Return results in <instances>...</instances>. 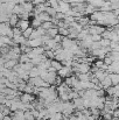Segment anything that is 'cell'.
I'll use <instances>...</instances> for the list:
<instances>
[{
    "mask_svg": "<svg viewBox=\"0 0 119 120\" xmlns=\"http://www.w3.org/2000/svg\"><path fill=\"white\" fill-rule=\"evenodd\" d=\"M41 75V69L39 67H34L31 71H29V77L31 78H36V77H40Z\"/></svg>",
    "mask_w": 119,
    "mask_h": 120,
    "instance_id": "obj_14",
    "label": "cell"
},
{
    "mask_svg": "<svg viewBox=\"0 0 119 120\" xmlns=\"http://www.w3.org/2000/svg\"><path fill=\"white\" fill-rule=\"evenodd\" d=\"M100 48H103V47H102V43L99 41V42H93L92 45H91V48L89 50H96V49H100Z\"/></svg>",
    "mask_w": 119,
    "mask_h": 120,
    "instance_id": "obj_32",
    "label": "cell"
},
{
    "mask_svg": "<svg viewBox=\"0 0 119 120\" xmlns=\"http://www.w3.org/2000/svg\"><path fill=\"white\" fill-rule=\"evenodd\" d=\"M113 118H119V109L113 111Z\"/></svg>",
    "mask_w": 119,
    "mask_h": 120,
    "instance_id": "obj_38",
    "label": "cell"
},
{
    "mask_svg": "<svg viewBox=\"0 0 119 120\" xmlns=\"http://www.w3.org/2000/svg\"><path fill=\"white\" fill-rule=\"evenodd\" d=\"M47 35H48L50 39H54L55 36L58 35V28L56 27V28H51V29L47 30Z\"/></svg>",
    "mask_w": 119,
    "mask_h": 120,
    "instance_id": "obj_20",
    "label": "cell"
},
{
    "mask_svg": "<svg viewBox=\"0 0 119 120\" xmlns=\"http://www.w3.org/2000/svg\"><path fill=\"white\" fill-rule=\"evenodd\" d=\"M86 28H89V33H90V35H102V34L106 30L105 27L99 26V25H95V26L86 27Z\"/></svg>",
    "mask_w": 119,
    "mask_h": 120,
    "instance_id": "obj_1",
    "label": "cell"
},
{
    "mask_svg": "<svg viewBox=\"0 0 119 120\" xmlns=\"http://www.w3.org/2000/svg\"><path fill=\"white\" fill-rule=\"evenodd\" d=\"M109 75H110V74H109L107 71H104V70H98V71H97V72L95 74V77H96L97 79H98L99 82H100V83H102V82L105 79V78H106V77H107Z\"/></svg>",
    "mask_w": 119,
    "mask_h": 120,
    "instance_id": "obj_10",
    "label": "cell"
},
{
    "mask_svg": "<svg viewBox=\"0 0 119 120\" xmlns=\"http://www.w3.org/2000/svg\"><path fill=\"white\" fill-rule=\"evenodd\" d=\"M102 38H103V39H109V40H110V38H111V30H110V29H106V30L102 34Z\"/></svg>",
    "mask_w": 119,
    "mask_h": 120,
    "instance_id": "obj_35",
    "label": "cell"
},
{
    "mask_svg": "<svg viewBox=\"0 0 119 120\" xmlns=\"http://www.w3.org/2000/svg\"><path fill=\"white\" fill-rule=\"evenodd\" d=\"M109 76L112 80L113 85H119V74H110Z\"/></svg>",
    "mask_w": 119,
    "mask_h": 120,
    "instance_id": "obj_25",
    "label": "cell"
},
{
    "mask_svg": "<svg viewBox=\"0 0 119 120\" xmlns=\"http://www.w3.org/2000/svg\"><path fill=\"white\" fill-rule=\"evenodd\" d=\"M38 18H39V19L41 20V21H42V22L51 21V16H50V15H49V14H48L47 12H44V13H41V14H40Z\"/></svg>",
    "mask_w": 119,
    "mask_h": 120,
    "instance_id": "obj_19",
    "label": "cell"
},
{
    "mask_svg": "<svg viewBox=\"0 0 119 120\" xmlns=\"http://www.w3.org/2000/svg\"><path fill=\"white\" fill-rule=\"evenodd\" d=\"M106 91V93L109 94V96H115V93H116V87L115 86H111V87H109L107 90H105Z\"/></svg>",
    "mask_w": 119,
    "mask_h": 120,
    "instance_id": "obj_36",
    "label": "cell"
},
{
    "mask_svg": "<svg viewBox=\"0 0 119 120\" xmlns=\"http://www.w3.org/2000/svg\"><path fill=\"white\" fill-rule=\"evenodd\" d=\"M106 1H107V0H88V2H89L90 5L95 6L97 9H99V8H100Z\"/></svg>",
    "mask_w": 119,
    "mask_h": 120,
    "instance_id": "obj_12",
    "label": "cell"
},
{
    "mask_svg": "<svg viewBox=\"0 0 119 120\" xmlns=\"http://www.w3.org/2000/svg\"><path fill=\"white\" fill-rule=\"evenodd\" d=\"M113 62H115V61L112 60V57H111L110 55H106V57L104 58V63H105L106 65H109V67H110L111 64H113Z\"/></svg>",
    "mask_w": 119,
    "mask_h": 120,
    "instance_id": "obj_33",
    "label": "cell"
},
{
    "mask_svg": "<svg viewBox=\"0 0 119 120\" xmlns=\"http://www.w3.org/2000/svg\"><path fill=\"white\" fill-rule=\"evenodd\" d=\"M29 27H32L31 26V20H20L19 23H18V28H20L22 30V33L25 30H27Z\"/></svg>",
    "mask_w": 119,
    "mask_h": 120,
    "instance_id": "obj_9",
    "label": "cell"
},
{
    "mask_svg": "<svg viewBox=\"0 0 119 120\" xmlns=\"http://www.w3.org/2000/svg\"><path fill=\"white\" fill-rule=\"evenodd\" d=\"M97 11H99V9H97L95 6H92V5L88 4V5H86V8H85V14H90V15H92V14H93V13H96Z\"/></svg>",
    "mask_w": 119,
    "mask_h": 120,
    "instance_id": "obj_17",
    "label": "cell"
},
{
    "mask_svg": "<svg viewBox=\"0 0 119 120\" xmlns=\"http://www.w3.org/2000/svg\"><path fill=\"white\" fill-rule=\"evenodd\" d=\"M25 120H36L32 111H26L25 112Z\"/></svg>",
    "mask_w": 119,
    "mask_h": 120,
    "instance_id": "obj_31",
    "label": "cell"
},
{
    "mask_svg": "<svg viewBox=\"0 0 119 120\" xmlns=\"http://www.w3.org/2000/svg\"><path fill=\"white\" fill-rule=\"evenodd\" d=\"M100 84H102V87H103L104 90H107L109 87H111V86L113 85V84H112V80H111V78H110V76H107V77L103 80Z\"/></svg>",
    "mask_w": 119,
    "mask_h": 120,
    "instance_id": "obj_16",
    "label": "cell"
},
{
    "mask_svg": "<svg viewBox=\"0 0 119 120\" xmlns=\"http://www.w3.org/2000/svg\"><path fill=\"white\" fill-rule=\"evenodd\" d=\"M78 82H79V79H78V77H77V75H73V76H70V77H68V78L64 79V83L68 86H70V87H74Z\"/></svg>",
    "mask_w": 119,
    "mask_h": 120,
    "instance_id": "obj_6",
    "label": "cell"
},
{
    "mask_svg": "<svg viewBox=\"0 0 119 120\" xmlns=\"http://www.w3.org/2000/svg\"><path fill=\"white\" fill-rule=\"evenodd\" d=\"M2 120H13V118H12V116H5Z\"/></svg>",
    "mask_w": 119,
    "mask_h": 120,
    "instance_id": "obj_39",
    "label": "cell"
},
{
    "mask_svg": "<svg viewBox=\"0 0 119 120\" xmlns=\"http://www.w3.org/2000/svg\"><path fill=\"white\" fill-rule=\"evenodd\" d=\"M19 21H20V16H19V15H16V14H12V15H11V18H9V25H11L12 28L18 27Z\"/></svg>",
    "mask_w": 119,
    "mask_h": 120,
    "instance_id": "obj_11",
    "label": "cell"
},
{
    "mask_svg": "<svg viewBox=\"0 0 119 120\" xmlns=\"http://www.w3.org/2000/svg\"><path fill=\"white\" fill-rule=\"evenodd\" d=\"M100 43H102V47H103V48H106V47H110L111 40H109V39H102V40H100Z\"/></svg>",
    "mask_w": 119,
    "mask_h": 120,
    "instance_id": "obj_34",
    "label": "cell"
},
{
    "mask_svg": "<svg viewBox=\"0 0 119 120\" xmlns=\"http://www.w3.org/2000/svg\"><path fill=\"white\" fill-rule=\"evenodd\" d=\"M51 67H53L56 71H60V70L63 68V64H62V62H58V61H56V60H53V61H51Z\"/></svg>",
    "mask_w": 119,
    "mask_h": 120,
    "instance_id": "obj_21",
    "label": "cell"
},
{
    "mask_svg": "<svg viewBox=\"0 0 119 120\" xmlns=\"http://www.w3.org/2000/svg\"><path fill=\"white\" fill-rule=\"evenodd\" d=\"M73 68H70V67H63L60 71H57V75L60 76V77H62V78H68V77H70V76H73Z\"/></svg>",
    "mask_w": 119,
    "mask_h": 120,
    "instance_id": "obj_3",
    "label": "cell"
},
{
    "mask_svg": "<svg viewBox=\"0 0 119 120\" xmlns=\"http://www.w3.org/2000/svg\"><path fill=\"white\" fill-rule=\"evenodd\" d=\"M13 33H14V36H21L22 35V30L20 28H18V27L13 28Z\"/></svg>",
    "mask_w": 119,
    "mask_h": 120,
    "instance_id": "obj_37",
    "label": "cell"
},
{
    "mask_svg": "<svg viewBox=\"0 0 119 120\" xmlns=\"http://www.w3.org/2000/svg\"><path fill=\"white\" fill-rule=\"evenodd\" d=\"M41 27H42V28H43V29L46 30V32H47V30H49V29H51V28H56V26H55V25H54V23H53L51 21H47V22H43Z\"/></svg>",
    "mask_w": 119,
    "mask_h": 120,
    "instance_id": "obj_23",
    "label": "cell"
},
{
    "mask_svg": "<svg viewBox=\"0 0 119 120\" xmlns=\"http://www.w3.org/2000/svg\"><path fill=\"white\" fill-rule=\"evenodd\" d=\"M19 63H20V62L16 61V60H11V61H7V62L5 63V68H6V69H9V70H13Z\"/></svg>",
    "mask_w": 119,
    "mask_h": 120,
    "instance_id": "obj_13",
    "label": "cell"
},
{
    "mask_svg": "<svg viewBox=\"0 0 119 120\" xmlns=\"http://www.w3.org/2000/svg\"><path fill=\"white\" fill-rule=\"evenodd\" d=\"M44 55L47 56V58L48 60H55V57H56V54H55V51L54 50H46V52H44Z\"/></svg>",
    "mask_w": 119,
    "mask_h": 120,
    "instance_id": "obj_27",
    "label": "cell"
},
{
    "mask_svg": "<svg viewBox=\"0 0 119 120\" xmlns=\"http://www.w3.org/2000/svg\"><path fill=\"white\" fill-rule=\"evenodd\" d=\"M33 32H34V28L33 27H29L27 30H25L23 33H22V35L27 39V40H29V38L32 36V34H33Z\"/></svg>",
    "mask_w": 119,
    "mask_h": 120,
    "instance_id": "obj_29",
    "label": "cell"
},
{
    "mask_svg": "<svg viewBox=\"0 0 119 120\" xmlns=\"http://www.w3.org/2000/svg\"><path fill=\"white\" fill-rule=\"evenodd\" d=\"M73 103H74V106H75V109H76L77 111H82V110L85 109V107H84V99H83L82 97L74 99Z\"/></svg>",
    "mask_w": 119,
    "mask_h": 120,
    "instance_id": "obj_8",
    "label": "cell"
},
{
    "mask_svg": "<svg viewBox=\"0 0 119 120\" xmlns=\"http://www.w3.org/2000/svg\"><path fill=\"white\" fill-rule=\"evenodd\" d=\"M42 21L40 20L39 18H33L32 20H31V26L34 28V29H38V28H40L41 26H42Z\"/></svg>",
    "mask_w": 119,
    "mask_h": 120,
    "instance_id": "obj_15",
    "label": "cell"
},
{
    "mask_svg": "<svg viewBox=\"0 0 119 120\" xmlns=\"http://www.w3.org/2000/svg\"><path fill=\"white\" fill-rule=\"evenodd\" d=\"M44 82H47L49 85H55V82H56V78H57V72H47L44 76L41 77Z\"/></svg>",
    "mask_w": 119,
    "mask_h": 120,
    "instance_id": "obj_2",
    "label": "cell"
},
{
    "mask_svg": "<svg viewBox=\"0 0 119 120\" xmlns=\"http://www.w3.org/2000/svg\"><path fill=\"white\" fill-rule=\"evenodd\" d=\"M47 13H48L51 18H55L58 12H57V9H55V8H53V7H48V8H47Z\"/></svg>",
    "mask_w": 119,
    "mask_h": 120,
    "instance_id": "obj_30",
    "label": "cell"
},
{
    "mask_svg": "<svg viewBox=\"0 0 119 120\" xmlns=\"http://www.w3.org/2000/svg\"><path fill=\"white\" fill-rule=\"evenodd\" d=\"M26 1H27V2H32L33 0H26Z\"/></svg>",
    "mask_w": 119,
    "mask_h": 120,
    "instance_id": "obj_40",
    "label": "cell"
},
{
    "mask_svg": "<svg viewBox=\"0 0 119 120\" xmlns=\"http://www.w3.org/2000/svg\"><path fill=\"white\" fill-rule=\"evenodd\" d=\"M25 13V11H23V7L21 6V5H15V7H14V9H13V14H16V15H21V14H23Z\"/></svg>",
    "mask_w": 119,
    "mask_h": 120,
    "instance_id": "obj_22",
    "label": "cell"
},
{
    "mask_svg": "<svg viewBox=\"0 0 119 120\" xmlns=\"http://www.w3.org/2000/svg\"><path fill=\"white\" fill-rule=\"evenodd\" d=\"M26 45L31 47V48H39V47H43V40L42 38L40 39H35V40H27L26 42Z\"/></svg>",
    "mask_w": 119,
    "mask_h": 120,
    "instance_id": "obj_4",
    "label": "cell"
},
{
    "mask_svg": "<svg viewBox=\"0 0 119 120\" xmlns=\"http://www.w3.org/2000/svg\"><path fill=\"white\" fill-rule=\"evenodd\" d=\"M20 65H21V68H22L25 71H27V72H29V71L35 67L32 62H28V63H20Z\"/></svg>",
    "mask_w": 119,
    "mask_h": 120,
    "instance_id": "obj_18",
    "label": "cell"
},
{
    "mask_svg": "<svg viewBox=\"0 0 119 120\" xmlns=\"http://www.w3.org/2000/svg\"><path fill=\"white\" fill-rule=\"evenodd\" d=\"M20 100L25 104H29V103H34L36 100L35 96L34 94H31V93H22L21 97H20Z\"/></svg>",
    "mask_w": 119,
    "mask_h": 120,
    "instance_id": "obj_5",
    "label": "cell"
},
{
    "mask_svg": "<svg viewBox=\"0 0 119 120\" xmlns=\"http://www.w3.org/2000/svg\"><path fill=\"white\" fill-rule=\"evenodd\" d=\"M58 1H60V0H58Z\"/></svg>",
    "mask_w": 119,
    "mask_h": 120,
    "instance_id": "obj_41",
    "label": "cell"
},
{
    "mask_svg": "<svg viewBox=\"0 0 119 120\" xmlns=\"http://www.w3.org/2000/svg\"><path fill=\"white\" fill-rule=\"evenodd\" d=\"M19 62H20V63H28V62H31V58H29L28 54H21Z\"/></svg>",
    "mask_w": 119,
    "mask_h": 120,
    "instance_id": "obj_28",
    "label": "cell"
},
{
    "mask_svg": "<svg viewBox=\"0 0 119 120\" xmlns=\"http://www.w3.org/2000/svg\"><path fill=\"white\" fill-rule=\"evenodd\" d=\"M58 34L63 38H68L69 36V28H58Z\"/></svg>",
    "mask_w": 119,
    "mask_h": 120,
    "instance_id": "obj_26",
    "label": "cell"
},
{
    "mask_svg": "<svg viewBox=\"0 0 119 120\" xmlns=\"http://www.w3.org/2000/svg\"><path fill=\"white\" fill-rule=\"evenodd\" d=\"M47 4H48L49 7H53L55 9H58V7H60L58 0H47Z\"/></svg>",
    "mask_w": 119,
    "mask_h": 120,
    "instance_id": "obj_24",
    "label": "cell"
},
{
    "mask_svg": "<svg viewBox=\"0 0 119 120\" xmlns=\"http://www.w3.org/2000/svg\"><path fill=\"white\" fill-rule=\"evenodd\" d=\"M12 29H13V28L11 27L9 23H1V25H0V34H1V36H7L8 33H9Z\"/></svg>",
    "mask_w": 119,
    "mask_h": 120,
    "instance_id": "obj_7",
    "label": "cell"
}]
</instances>
